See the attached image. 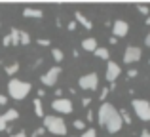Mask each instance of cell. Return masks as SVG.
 I'll list each match as a JSON object with an SVG mask.
<instances>
[{
  "label": "cell",
  "instance_id": "ffe728a7",
  "mask_svg": "<svg viewBox=\"0 0 150 137\" xmlns=\"http://www.w3.org/2000/svg\"><path fill=\"white\" fill-rule=\"evenodd\" d=\"M19 44H23V46H29L30 44V36L25 33V31H19Z\"/></svg>",
  "mask_w": 150,
  "mask_h": 137
},
{
  "label": "cell",
  "instance_id": "6da1fadb",
  "mask_svg": "<svg viewBox=\"0 0 150 137\" xmlns=\"http://www.w3.org/2000/svg\"><path fill=\"white\" fill-rule=\"evenodd\" d=\"M97 124H101V126L106 128V131L108 133H118V131L122 130V118L120 114H118V111L114 109L112 103H101L99 107V112H97Z\"/></svg>",
  "mask_w": 150,
  "mask_h": 137
},
{
  "label": "cell",
  "instance_id": "8fae6325",
  "mask_svg": "<svg viewBox=\"0 0 150 137\" xmlns=\"http://www.w3.org/2000/svg\"><path fill=\"white\" fill-rule=\"evenodd\" d=\"M122 74V69H120V65L118 63H114V61H108V65H106V80L112 84V82H116L118 80V76Z\"/></svg>",
  "mask_w": 150,
  "mask_h": 137
},
{
  "label": "cell",
  "instance_id": "4dcf8cb0",
  "mask_svg": "<svg viewBox=\"0 0 150 137\" xmlns=\"http://www.w3.org/2000/svg\"><path fill=\"white\" fill-rule=\"evenodd\" d=\"M67 29L69 31H76V21H70L69 25H67Z\"/></svg>",
  "mask_w": 150,
  "mask_h": 137
},
{
  "label": "cell",
  "instance_id": "9c48e42d",
  "mask_svg": "<svg viewBox=\"0 0 150 137\" xmlns=\"http://www.w3.org/2000/svg\"><path fill=\"white\" fill-rule=\"evenodd\" d=\"M17 118H19V112L15 111V109H10V111H6L4 114H0V131H6L8 124L17 120Z\"/></svg>",
  "mask_w": 150,
  "mask_h": 137
},
{
  "label": "cell",
  "instance_id": "4316f807",
  "mask_svg": "<svg viewBox=\"0 0 150 137\" xmlns=\"http://www.w3.org/2000/svg\"><path fill=\"white\" fill-rule=\"evenodd\" d=\"M38 46H50L51 44V40H48V38H38Z\"/></svg>",
  "mask_w": 150,
  "mask_h": 137
},
{
  "label": "cell",
  "instance_id": "9a60e30c",
  "mask_svg": "<svg viewBox=\"0 0 150 137\" xmlns=\"http://www.w3.org/2000/svg\"><path fill=\"white\" fill-rule=\"evenodd\" d=\"M93 53H95L99 59H105V61H108V59H110V52H108L106 48H99V46H97V50H95Z\"/></svg>",
  "mask_w": 150,
  "mask_h": 137
},
{
  "label": "cell",
  "instance_id": "44dd1931",
  "mask_svg": "<svg viewBox=\"0 0 150 137\" xmlns=\"http://www.w3.org/2000/svg\"><path fill=\"white\" fill-rule=\"evenodd\" d=\"M4 70H6V74H8V76H13V74H15V72L19 70V63H11V65H6V69H4Z\"/></svg>",
  "mask_w": 150,
  "mask_h": 137
},
{
  "label": "cell",
  "instance_id": "1f68e13d",
  "mask_svg": "<svg viewBox=\"0 0 150 137\" xmlns=\"http://www.w3.org/2000/svg\"><path fill=\"white\" fill-rule=\"evenodd\" d=\"M93 120H95V114H93V112L88 109V122H93Z\"/></svg>",
  "mask_w": 150,
  "mask_h": 137
},
{
  "label": "cell",
  "instance_id": "4fadbf2b",
  "mask_svg": "<svg viewBox=\"0 0 150 137\" xmlns=\"http://www.w3.org/2000/svg\"><path fill=\"white\" fill-rule=\"evenodd\" d=\"M23 15H25V17H30V19H42L44 17V11L38 10V8H25V10H23Z\"/></svg>",
  "mask_w": 150,
  "mask_h": 137
},
{
  "label": "cell",
  "instance_id": "f1b7e54d",
  "mask_svg": "<svg viewBox=\"0 0 150 137\" xmlns=\"http://www.w3.org/2000/svg\"><path fill=\"white\" fill-rule=\"evenodd\" d=\"M137 74H139V72H137L135 69H129V70H127V78H135Z\"/></svg>",
  "mask_w": 150,
  "mask_h": 137
},
{
  "label": "cell",
  "instance_id": "836d02e7",
  "mask_svg": "<svg viewBox=\"0 0 150 137\" xmlns=\"http://www.w3.org/2000/svg\"><path fill=\"white\" fill-rule=\"evenodd\" d=\"M11 137H27V133H25V131H17V133H13Z\"/></svg>",
  "mask_w": 150,
  "mask_h": 137
},
{
  "label": "cell",
  "instance_id": "30bf717a",
  "mask_svg": "<svg viewBox=\"0 0 150 137\" xmlns=\"http://www.w3.org/2000/svg\"><path fill=\"white\" fill-rule=\"evenodd\" d=\"M112 33H114V38H124L129 33V25L125 21H122V19H116L112 23Z\"/></svg>",
  "mask_w": 150,
  "mask_h": 137
},
{
  "label": "cell",
  "instance_id": "52a82bcc",
  "mask_svg": "<svg viewBox=\"0 0 150 137\" xmlns=\"http://www.w3.org/2000/svg\"><path fill=\"white\" fill-rule=\"evenodd\" d=\"M141 55H143V50L139 46H127L124 52V63L125 65H133L137 61H141Z\"/></svg>",
  "mask_w": 150,
  "mask_h": 137
},
{
  "label": "cell",
  "instance_id": "7c38bea8",
  "mask_svg": "<svg viewBox=\"0 0 150 137\" xmlns=\"http://www.w3.org/2000/svg\"><path fill=\"white\" fill-rule=\"evenodd\" d=\"M74 17H76V23H80L84 29H88V31H91V29H93V23L89 21V19L86 17L82 11H74Z\"/></svg>",
  "mask_w": 150,
  "mask_h": 137
},
{
  "label": "cell",
  "instance_id": "5b68a950",
  "mask_svg": "<svg viewBox=\"0 0 150 137\" xmlns=\"http://www.w3.org/2000/svg\"><path fill=\"white\" fill-rule=\"evenodd\" d=\"M78 86H80L82 89H97L99 88V76H97V72H88L84 74V76H80V80H78Z\"/></svg>",
  "mask_w": 150,
  "mask_h": 137
},
{
  "label": "cell",
  "instance_id": "d4e9b609",
  "mask_svg": "<svg viewBox=\"0 0 150 137\" xmlns=\"http://www.w3.org/2000/svg\"><path fill=\"white\" fill-rule=\"evenodd\" d=\"M110 93V89L108 88H103V92H101V95H99V99H101V103H105V99H106V95Z\"/></svg>",
  "mask_w": 150,
  "mask_h": 137
},
{
  "label": "cell",
  "instance_id": "8d00e7d4",
  "mask_svg": "<svg viewBox=\"0 0 150 137\" xmlns=\"http://www.w3.org/2000/svg\"><path fill=\"white\" fill-rule=\"evenodd\" d=\"M144 23H146V25H150V15L146 17V21H144Z\"/></svg>",
  "mask_w": 150,
  "mask_h": 137
},
{
  "label": "cell",
  "instance_id": "ac0fdd59",
  "mask_svg": "<svg viewBox=\"0 0 150 137\" xmlns=\"http://www.w3.org/2000/svg\"><path fill=\"white\" fill-rule=\"evenodd\" d=\"M51 55H53V59H55V61H57V65L61 63L63 59H65V53H63L59 48H53V50H51Z\"/></svg>",
  "mask_w": 150,
  "mask_h": 137
},
{
  "label": "cell",
  "instance_id": "3957f363",
  "mask_svg": "<svg viewBox=\"0 0 150 137\" xmlns=\"http://www.w3.org/2000/svg\"><path fill=\"white\" fill-rule=\"evenodd\" d=\"M44 130H48L53 135H67V124L61 116L50 114V116H44Z\"/></svg>",
  "mask_w": 150,
  "mask_h": 137
},
{
  "label": "cell",
  "instance_id": "f546056e",
  "mask_svg": "<svg viewBox=\"0 0 150 137\" xmlns=\"http://www.w3.org/2000/svg\"><path fill=\"white\" fill-rule=\"evenodd\" d=\"M2 44H4V46H10V44H11V38H10V34H6V36H4Z\"/></svg>",
  "mask_w": 150,
  "mask_h": 137
},
{
  "label": "cell",
  "instance_id": "2e32d148",
  "mask_svg": "<svg viewBox=\"0 0 150 137\" xmlns=\"http://www.w3.org/2000/svg\"><path fill=\"white\" fill-rule=\"evenodd\" d=\"M118 114H120V118H122V124H127V126H131V124H133L131 116H129V112L125 111V109H122V111H118Z\"/></svg>",
  "mask_w": 150,
  "mask_h": 137
},
{
  "label": "cell",
  "instance_id": "603a6c76",
  "mask_svg": "<svg viewBox=\"0 0 150 137\" xmlns=\"http://www.w3.org/2000/svg\"><path fill=\"white\" fill-rule=\"evenodd\" d=\"M74 128L84 131V130H86V122H84V120H74Z\"/></svg>",
  "mask_w": 150,
  "mask_h": 137
},
{
  "label": "cell",
  "instance_id": "7a4b0ae2",
  "mask_svg": "<svg viewBox=\"0 0 150 137\" xmlns=\"http://www.w3.org/2000/svg\"><path fill=\"white\" fill-rule=\"evenodd\" d=\"M30 89H33L30 82H23V80H17V78H11V80L8 82V93H10V97L15 99V101L25 99L30 93Z\"/></svg>",
  "mask_w": 150,
  "mask_h": 137
},
{
  "label": "cell",
  "instance_id": "ba28073f",
  "mask_svg": "<svg viewBox=\"0 0 150 137\" xmlns=\"http://www.w3.org/2000/svg\"><path fill=\"white\" fill-rule=\"evenodd\" d=\"M59 76H61V67H59V65H55V67H51L46 74H42V76H40V82L44 86H55Z\"/></svg>",
  "mask_w": 150,
  "mask_h": 137
},
{
  "label": "cell",
  "instance_id": "cb8c5ba5",
  "mask_svg": "<svg viewBox=\"0 0 150 137\" xmlns=\"http://www.w3.org/2000/svg\"><path fill=\"white\" fill-rule=\"evenodd\" d=\"M137 10H139L143 15H148V13H150V8H148V6H143V4H139V6H137Z\"/></svg>",
  "mask_w": 150,
  "mask_h": 137
},
{
  "label": "cell",
  "instance_id": "d6986e66",
  "mask_svg": "<svg viewBox=\"0 0 150 137\" xmlns=\"http://www.w3.org/2000/svg\"><path fill=\"white\" fill-rule=\"evenodd\" d=\"M10 38H11V46H19V29H11L10 33Z\"/></svg>",
  "mask_w": 150,
  "mask_h": 137
},
{
  "label": "cell",
  "instance_id": "83f0119b",
  "mask_svg": "<svg viewBox=\"0 0 150 137\" xmlns=\"http://www.w3.org/2000/svg\"><path fill=\"white\" fill-rule=\"evenodd\" d=\"M82 105H84V107L88 109L89 105H91V97H82Z\"/></svg>",
  "mask_w": 150,
  "mask_h": 137
},
{
  "label": "cell",
  "instance_id": "d590c367",
  "mask_svg": "<svg viewBox=\"0 0 150 137\" xmlns=\"http://www.w3.org/2000/svg\"><path fill=\"white\" fill-rule=\"evenodd\" d=\"M141 137H150V131L148 130H143V131H141Z\"/></svg>",
  "mask_w": 150,
  "mask_h": 137
},
{
  "label": "cell",
  "instance_id": "d6a6232c",
  "mask_svg": "<svg viewBox=\"0 0 150 137\" xmlns=\"http://www.w3.org/2000/svg\"><path fill=\"white\" fill-rule=\"evenodd\" d=\"M144 46H148V48H150V33L144 36Z\"/></svg>",
  "mask_w": 150,
  "mask_h": 137
},
{
  "label": "cell",
  "instance_id": "8992f818",
  "mask_svg": "<svg viewBox=\"0 0 150 137\" xmlns=\"http://www.w3.org/2000/svg\"><path fill=\"white\" fill-rule=\"evenodd\" d=\"M51 109H53L55 112H59V114H70L74 107H72V101L70 99L61 97V99H53L51 101Z\"/></svg>",
  "mask_w": 150,
  "mask_h": 137
},
{
  "label": "cell",
  "instance_id": "e575fe53",
  "mask_svg": "<svg viewBox=\"0 0 150 137\" xmlns=\"http://www.w3.org/2000/svg\"><path fill=\"white\" fill-rule=\"evenodd\" d=\"M8 103V97L6 95H0V105H6Z\"/></svg>",
  "mask_w": 150,
  "mask_h": 137
},
{
  "label": "cell",
  "instance_id": "484cf974",
  "mask_svg": "<svg viewBox=\"0 0 150 137\" xmlns=\"http://www.w3.org/2000/svg\"><path fill=\"white\" fill-rule=\"evenodd\" d=\"M44 126H42V128H36V130H34L33 131V137H40V135H44Z\"/></svg>",
  "mask_w": 150,
  "mask_h": 137
},
{
  "label": "cell",
  "instance_id": "277c9868",
  "mask_svg": "<svg viewBox=\"0 0 150 137\" xmlns=\"http://www.w3.org/2000/svg\"><path fill=\"white\" fill-rule=\"evenodd\" d=\"M131 107H133V111H135V114H137L139 120L150 122V101H146V99H133Z\"/></svg>",
  "mask_w": 150,
  "mask_h": 137
},
{
  "label": "cell",
  "instance_id": "e0dca14e",
  "mask_svg": "<svg viewBox=\"0 0 150 137\" xmlns=\"http://www.w3.org/2000/svg\"><path fill=\"white\" fill-rule=\"evenodd\" d=\"M33 107H34V114H36L38 118H42V116H44V111H42V101L38 99V97L33 101Z\"/></svg>",
  "mask_w": 150,
  "mask_h": 137
},
{
  "label": "cell",
  "instance_id": "5bb4252c",
  "mask_svg": "<svg viewBox=\"0 0 150 137\" xmlns=\"http://www.w3.org/2000/svg\"><path fill=\"white\" fill-rule=\"evenodd\" d=\"M82 50L93 53L97 50V40H95V38H84V40H82Z\"/></svg>",
  "mask_w": 150,
  "mask_h": 137
},
{
  "label": "cell",
  "instance_id": "7402d4cb",
  "mask_svg": "<svg viewBox=\"0 0 150 137\" xmlns=\"http://www.w3.org/2000/svg\"><path fill=\"white\" fill-rule=\"evenodd\" d=\"M80 137H97L95 128H88V130H84V133H82Z\"/></svg>",
  "mask_w": 150,
  "mask_h": 137
}]
</instances>
